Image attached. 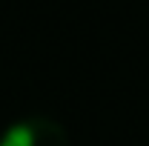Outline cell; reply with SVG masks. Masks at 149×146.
<instances>
[{"instance_id": "6da1fadb", "label": "cell", "mask_w": 149, "mask_h": 146, "mask_svg": "<svg viewBox=\"0 0 149 146\" xmlns=\"http://www.w3.org/2000/svg\"><path fill=\"white\" fill-rule=\"evenodd\" d=\"M0 146H69V135L57 120L32 115L3 129Z\"/></svg>"}]
</instances>
